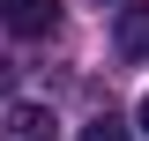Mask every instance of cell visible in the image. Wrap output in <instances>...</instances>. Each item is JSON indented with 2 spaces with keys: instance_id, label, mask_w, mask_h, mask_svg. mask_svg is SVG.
<instances>
[{
  "instance_id": "obj_5",
  "label": "cell",
  "mask_w": 149,
  "mask_h": 141,
  "mask_svg": "<svg viewBox=\"0 0 149 141\" xmlns=\"http://www.w3.org/2000/svg\"><path fill=\"white\" fill-rule=\"evenodd\" d=\"M15 74H22L15 59H0V97H15Z\"/></svg>"
},
{
  "instance_id": "obj_6",
  "label": "cell",
  "mask_w": 149,
  "mask_h": 141,
  "mask_svg": "<svg viewBox=\"0 0 149 141\" xmlns=\"http://www.w3.org/2000/svg\"><path fill=\"white\" fill-rule=\"evenodd\" d=\"M134 119H142V134H149V97H142V111H134Z\"/></svg>"
},
{
  "instance_id": "obj_1",
  "label": "cell",
  "mask_w": 149,
  "mask_h": 141,
  "mask_svg": "<svg viewBox=\"0 0 149 141\" xmlns=\"http://www.w3.org/2000/svg\"><path fill=\"white\" fill-rule=\"evenodd\" d=\"M8 37H52L60 30V0H0Z\"/></svg>"
},
{
  "instance_id": "obj_3",
  "label": "cell",
  "mask_w": 149,
  "mask_h": 141,
  "mask_svg": "<svg viewBox=\"0 0 149 141\" xmlns=\"http://www.w3.org/2000/svg\"><path fill=\"white\" fill-rule=\"evenodd\" d=\"M112 45H119L127 59H149V0L119 8V22H112Z\"/></svg>"
},
{
  "instance_id": "obj_2",
  "label": "cell",
  "mask_w": 149,
  "mask_h": 141,
  "mask_svg": "<svg viewBox=\"0 0 149 141\" xmlns=\"http://www.w3.org/2000/svg\"><path fill=\"white\" fill-rule=\"evenodd\" d=\"M0 141H60V119H52L45 104H15L8 126H0Z\"/></svg>"
},
{
  "instance_id": "obj_4",
  "label": "cell",
  "mask_w": 149,
  "mask_h": 141,
  "mask_svg": "<svg viewBox=\"0 0 149 141\" xmlns=\"http://www.w3.org/2000/svg\"><path fill=\"white\" fill-rule=\"evenodd\" d=\"M82 141H134V134H127V119H112V111H97V119L82 126Z\"/></svg>"
}]
</instances>
